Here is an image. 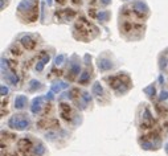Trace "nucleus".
Instances as JSON below:
<instances>
[{"label": "nucleus", "mask_w": 168, "mask_h": 156, "mask_svg": "<svg viewBox=\"0 0 168 156\" xmlns=\"http://www.w3.org/2000/svg\"><path fill=\"white\" fill-rule=\"evenodd\" d=\"M109 16H110V13L106 12V11H102V12H99V13L97 15L98 20H101V21H107L109 20Z\"/></svg>", "instance_id": "nucleus-14"}, {"label": "nucleus", "mask_w": 168, "mask_h": 156, "mask_svg": "<svg viewBox=\"0 0 168 156\" xmlns=\"http://www.w3.org/2000/svg\"><path fill=\"white\" fill-rule=\"evenodd\" d=\"M8 126L16 130H25L29 127V121L25 118L24 115H15V116H12L9 119Z\"/></svg>", "instance_id": "nucleus-1"}, {"label": "nucleus", "mask_w": 168, "mask_h": 156, "mask_svg": "<svg viewBox=\"0 0 168 156\" xmlns=\"http://www.w3.org/2000/svg\"><path fill=\"white\" fill-rule=\"evenodd\" d=\"M37 5L38 4L34 3V0H23L17 9L20 12H33V13H38L37 12Z\"/></svg>", "instance_id": "nucleus-2"}, {"label": "nucleus", "mask_w": 168, "mask_h": 156, "mask_svg": "<svg viewBox=\"0 0 168 156\" xmlns=\"http://www.w3.org/2000/svg\"><path fill=\"white\" fill-rule=\"evenodd\" d=\"M7 81L9 83H12V85H16L17 82H19V78H17V76L16 74H7Z\"/></svg>", "instance_id": "nucleus-15"}, {"label": "nucleus", "mask_w": 168, "mask_h": 156, "mask_svg": "<svg viewBox=\"0 0 168 156\" xmlns=\"http://www.w3.org/2000/svg\"><path fill=\"white\" fill-rule=\"evenodd\" d=\"M89 78H90V74L87 72H85V73H82L81 77H79V83H86L89 81Z\"/></svg>", "instance_id": "nucleus-16"}, {"label": "nucleus", "mask_w": 168, "mask_h": 156, "mask_svg": "<svg viewBox=\"0 0 168 156\" xmlns=\"http://www.w3.org/2000/svg\"><path fill=\"white\" fill-rule=\"evenodd\" d=\"M82 98L85 99V102H90V99H91V97H90L87 93H83L82 94Z\"/></svg>", "instance_id": "nucleus-24"}, {"label": "nucleus", "mask_w": 168, "mask_h": 156, "mask_svg": "<svg viewBox=\"0 0 168 156\" xmlns=\"http://www.w3.org/2000/svg\"><path fill=\"white\" fill-rule=\"evenodd\" d=\"M69 114H70V107H69L68 104H61V115L64 116V119H66V121H70V116H69Z\"/></svg>", "instance_id": "nucleus-10"}, {"label": "nucleus", "mask_w": 168, "mask_h": 156, "mask_svg": "<svg viewBox=\"0 0 168 156\" xmlns=\"http://www.w3.org/2000/svg\"><path fill=\"white\" fill-rule=\"evenodd\" d=\"M46 1H48V4H49V5L52 4V0H46Z\"/></svg>", "instance_id": "nucleus-27"}, {"label": "nucleus", "mask_w": 168, "mask_h": 156, "mask_svg": "<svg viewBox=\"0 0 168 156\" xmlns=\"http://www.w3.org/2000/svg\"><path fill=\"white\" fill-rule=\"evenodd\" d=\"M103 93L102 90V86H101V83L99 82H95L94 85H93V94L95 95V97H101Z\"/></svg>", "instance_id": "nucleus-11"}, {"label": "nucleus", "mask_w": 168, "mask_h": 156, "mask_svg": "<svg viewBox=\"0 0 168 156\" xmlns=\"http://www.w3.org/2000/svg\"><path fill=\"white\" fill-rule=\"evenodd\" d=\"M4 1H5V0H1V9L4 8Z\"/></svg>", "instance_id": "nucleus-26"}, {"label": "nucleus", "mask_w": 168, "mask_h": 156, "mask_svg": "<svg viewBox=\"0 0 168 156\" xmlns=\"http://www.w3.org/2000/svg\"><path fill=\"white\" fill-rule=\"evenodd\" d=\"M0 94H1V97H5L8 94V89L5 87V85H1V86H0Z\"/></svg>", "instance_id": "nucleus-20"}, {"label": "nucleus", "mask_w": 168, "mask_h": 156, "mask_svg": "<svg viewBox=\"0 0 168 156\" xmlns=\"http://www.w3.org/2000/svg\"><path fill=\"white\" fill-rule=\"evenodd\" d=\"M68 85L65 82H60V83H54V85H52V91L53 93H58L61 89H66Z\"/></svg>", "instance_id": "nucleus-12"}, {"label": "nucleus", "mask_w": 168, "mask_h": 156, "mask_svg": "<svg viewBox=\"0 0 168 156\" xmlns=\"http://www.w3.org/2000/svg\"><path fill=\"white\" fill-rule=\"evenodd\" d=\"M64 60H65V56H64V54H60V56H57V57H56L54 64L58 66V65H61V64L64 62Z\"/></svg>", "instance_id": "nucleus-19"}, {"label": "nucleus", "mask_w": 168, "mask_h": 156, "mask_svg": "<svg viewBox=\"0 0 168 156\" xmlns=\"http://www.w3.org/2000/svg\"><path fill=\"white\" fill-rule=\"evenodd\" d=\"M20 42H21V45L27 49H33L34 46H36V42L32 40L31 36H24V37H21Z\"/></svg>", "instance_id": "nucleus-5"}, {"label": "nucleus", "mask_w": 168, "mask_h": 156, "mask_svg": "<svg viewBox=\"0 0 168 156\" xmlns=\"http://www.w3.org/2000/svg\"><path fill=\"white\" fill-rule=\"evenodd\" d=\"M134 9H135V12H138V13H147L148 12V7L144 3H142V1L134 3Z\"/></svg>", "instance_id": "nucleus-7"}, {"label": "nucleus", "mask_w": 168, "mask_h": 156, "mask_svg": "<svg viewBox=\"0 0 168 156\" xmlns=\"http://www.w3.org/2000/svg\"><path fill=\"white\" fill-rule=\"evenodd\" d=\"M110 1H111V0H101V3L105 4V5H107V4H109Z\"/></svg>", "instance_id": "nucleus-25"}, {"label": "nucleus", "mask_w": 168, "mask_h": 156, "mask_svg": "<svg viewBox=\"0 0 168 156\" xmlns=\"http://www.w3.org/2000/svg\"><path fill=\"white\" fill-rule=\"evenodd\" d=\"M143 91H144L146 94H148L150 97H154V95H155V87H154V85H151V86L146 87V89H144Z\"/></svg>", "instance_id": "nucleus-17"}, {"label": "nucleus", "mask_w": 168, "mask_h": 156, "mask_svg": "<svg viewBox=\"0 0 168 156\" xmlns=\"http://www.w3.org/2000/svg\"><path fill=\"white\" fill-rule=\"evenodd\" d=\"M79 69H81L79 64H72V66H70V80H73L77 74H79Z\"/></svg>", "instance_id": "nucleus-9"}, {"label": "nucleus", "mask_w": 168, "mask_h": 156, "mask_svg": "<svg viewBox=\"0 0 168 156\" xmlns=\"http://www.w3.org/2000/svg\"><path fill=\"white\" fill-rule=\"evenodd\" d=\"M19 148H20V151L24 153V155H27L25 152H28V151L32 148L31 140H29V139H21L20 142H19Z\"/></svg>", "instance_id": "nucleus-4"}, {"label": "nucleus", "mask_w": 168, "mask_h": 156, "mask_svg": "<svg viewBox=\"0 0 168 156\" xmlns=\"http://www.w3.org/2000/svg\"><path fill=\"white\" fill-rule=\"evenodd\" d=\"M27 104V97L25 95H17L15 98V107L21 110V108H24V106Z\"/></svg>", "instance_id": "nucleus-6"}, {"label": "nucleus", "mask_w": 168, "mask_h": 156, "mask_svg": "<svg viewBox=\"0 0 168 156\" xmlns=\"http://www.w3.org/2000/svg\"><path fill=\"white\" fill-rule=\"evenodd\" d=\"M29 85H31V86H29V89H31L32 91L40 87V82H38V81H36V80H32L31 82H29Z\"/></svg>", "instance_id": "nucleus-18"}, {"label": "nucleus", "mask_w": 168, "mask_h": 156, "mask_svg": "<svg viewBox=\"0 0 168 156\" xmlns=\"http://www.w3.org/2000/svg\"><path fill=\"white\" fill-rule=\"evenodd\" d=\"M49 61V54H46V53H42L41 54V62H44V64H46Z\"/></svg>", "instance_id": "nucleus-21"}, {"label": "nucleus", "mask_w": 168, "mask_h": 156, "mask_svg": "<svg viewBox=\"0 0 168 156\" xmlns=\"http://www.w3.org/2000/svg\"><path fill=\"white\" fill-rule=\"evenodd\" d=\"M46 101V97H37L34 98L33 102H32V107H31V111L33 114H37L38 111L41 110V106H42V102Z\"/></svg>", "instance_id": "nucleus-3"}, {"label": "nucleus", "mask_w": 168, "mask_h": 156, "mask_svg": "<svg viewBox=\"0 0 168 156\" xmlns=\"http://www.w3.org/2000/svg\"><path fill=\"white\" fill-rule=\"evenodd\" d=\"M160 99H161V101H165V99H168V93H167V91H161Z\"/></svg>", "instance_id": "nucleus-23"}, {"label": "nucleus", "mask_w": 168, "mask_h": 156, "mask_svg": "<svg viewBox=\"0 0 168 156\" xmlns=\"http://www.w3.org/2000/svg\"><path fill=\"white\" fill-rule=\"evenodd\" d=\"M111 66H113L111 61H109V60H106V58L99 60V62H98V68H99L101 70H103V72H105V70H110Z\"/></svg>", "instance_id": "nucleus-8"}, {"label": "nucleus", "mask_w": 168, "mask_h": 156, "mask_svg": "<svg viewBox=\"0 0 168 156\" xmlns=\"http://www.w3.org/2000/svg\"><path fill=\"white\" fill-rule=\"evenodd\" d=\"M34 155H37V156H41V155H44V152H45V147H44V144L42 143H38L37 146L34 147Z\"/></svg>", "instance_id": "nucleus-13"}, {"label": "nucleus", "mask_w": 168, "mask_h": 156, "mask_svg": "<svg viewBox=\"0 0 168 156\" xmlns=\"http://www.w3.org/2000/svg\"><path fill=\"white\" fill-rule=\"evenodd\" d=\"M44 65H45L44 62H41V61H38V62H37V65H36V70H37V72H41V70L44 69Z\"/></svg>", "instance_id": "nucleus-22"}]
</instances>
